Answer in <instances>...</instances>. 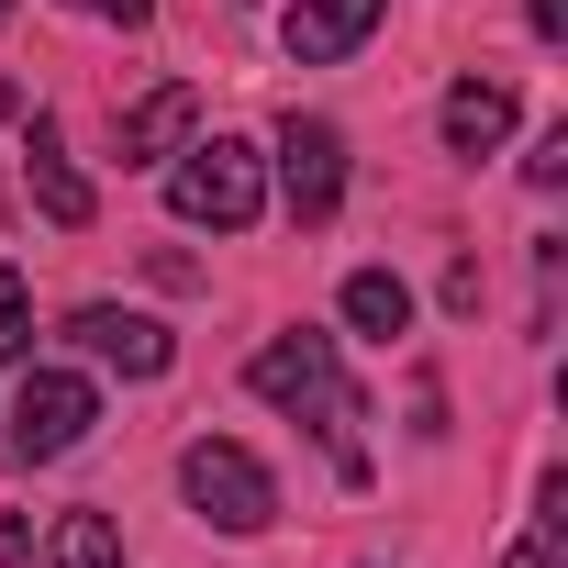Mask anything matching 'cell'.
<instances>
[{
	"mask_svg": "<svg viewBox=\"0 0 568 568\" xmlns=\"http://www.w3.org/2000/svg\"><path fill=\"white\" fill-rule=\"evenodd\" d=\"M245 390L256 402H278V413H291V424H313L324 435V457H335V479L346 490H368V402H357V379H346V357H335V335H313V324H291V335H267L256 357H245Z\"/></svg>",
	"mask_w": 568,
	"mask_h": 568,
	"instance_id": "cell-1",
	"label": "cell"
},
{
	"mask_svg": "<svg viewBox=\"0 0 568 568\" xmlns=\"http://www.w3.org/2000/svg\"><path fill=\"white\" fill-rule=\"evenodd\" d=\"M168 212H179V223H212V234H245V223L267 212V156H256L245 134H201V145H179V168H168Z\"/></svg>",
	"mask_w": 568,
	"mask_h": 568,
	"instance_id": "cell-2",
	"label": "cell"
},
{
	"mask_svg": "<svg viewBox=\"0 0 568 568\" xmlns=\"http://www.w3.org/2000/svg\"><path fill=\"white\" fill-rule=\"evenodd\" d=\"M179 490H190L201 524H223V535H267V524H278V479H267V457L234 446V435H190V446H179Z\"/></svg>",
	"mask_w": 568,
	"mask_h": 568,
	"instance_id": "cell-3",
	"label": "cell"
},
{
	"mask_svg": "<svg viewBox=\"0 0 568 568\" xmlns=\"http://www.w3.org/2000/svg\"><path fill=\"white\" fill-rule=\"evenodd\" d=\"M90 424H101V390H90L79 368H34V379L12 390V446H0V457H23V468H45V457L90 446Z\"/></svg>",
	"mask_w": 568,
	"mask_h": 568,
	"instance_id": "cell-4",
	"label": "cell"
},
{
	"mask_svg": "<svg viewBox=\"0 0 568 568\" xmlns=\"http://www.w3.org/2000/svg\"><path fill=\"white\" fill-rule=\"evenodd\" d=\"M278 190H291V223H335V201H346V134L324 112L278 123Z\"/></svg>",
	"mask_w": 568,
	"mask_h": 568,
	"instance_id": "cell-5",
	"label": "cell"
},
{
	"mask_svg": "<svg viewBox=\"0 0 568 568\" xmlns=\"http://www.w3.org/2000/svg\"><path fill=\"white\" fill-rule=\"evenodd\" d=\"M68 346H90V357L123 368V379H168V357H179V335H168L156 313H123V302H79V313H68Z\"/></svg>",
	"mask_w": 568,
	"mask_h": 568,
	"instance_id": "cell-6",
	"label": "cell"
},
{
	"mask_svg": "<svg viewBox=\"0 0 568 568\" xmlns=\"http://www.w3.org/2000/svg\"><path fill=\"white\" fill-rule=\"evenodd\" d=\"M379 12L390 0H291V12H278V45H291L302 68H335V57H357L379 34Z\"/></svg>",
	"mask_w": 568,
	"mask_h": 568,
	"instance_id": "cell-7",
	"label": "cell"
},
{
	"mask_svg": "<svg viewBox=\"0 0 568 568\" xmlns=\"http://www.w3.org/2000/svg\"><path fill=\"white\" fill-rule=\"evenodd\" d=\"M190 123H201V90H190V79L145 90V101L123 112V168H156V156H179V145H190Z\"/></svg>",
	"mask_w": 568,
	"mask_h": 568,
	"instance_id": "cell-8",
	"label": "cell"
},
{
	"mask_svg": "<svg viewBox=\"0 0 568 568\" xmlns=\"http://www.w3.org/2000/svg\"><path fill=\"white\" fill-rule=\"evenodd\" d=\"M23 179H34V201H45V223H57V234H90V212H101V201H90V179L68 168V145H57V123H45V112H34Z\"/></svg>",
	"mask_w": 568,
	"mask_h": 568,
	"instance_id": "cell-9",
	"label": "cell"
},
{
	"mask_svg": "<svg viewBox=\"0 0 568 568\" xmlns=\"http://www.w3.org/2000/svg\"><path fill=\"white\" fill-rule=\"evenodd\" d=\"M513 112H524L513 79H457V90H446V145H457V156H490V145L513 134Z\"/></svg>",
	"mask_w": 568,
	"mask_h": 568,
	"instance_id": "cell-10",
	"label": "cell"
},
{
	"mask_svg": "<svg viewBox=\"0 0 568 568\" xmlns=\"http://www.w3.org/2000/svg\"><path fill=\"white\" fill-rule=\"evenodd\" d=\"M346 324H357L368 346H402V335H413V291H402V267H357V278H346Z\"/></svg>",
	"mask_w": 568,
	"mask_h": 568,
	"instance_id": "cell-11",
	"label": "cell"
},
{
	"mask_svg": "<svg viewBox=\"0 0 568 568\" xmlns=\"http://www.w3.org/2000/svg\"><path fill=\"white\" fill-rule=\"evenodd\" d=\"M45 557L57 568H123V535H112V513H57Z\"/></svg>",
	"mask_w": 568,
	"mask_h": 568,
	"instance_id": "cell-12",
	"label": "cell"
},
{
	"mask_svg": "<svg viewBox=\"0 0 568 568\" xmlns=\"http://www.w3.org/2000/svg\"><path fill=\"white\" fill-rule=\"evenodd\" d=\"M557 501H568V490L546 479V490H535V535H524L501 568H568V557H557V546H568V513H557Z\"/></svg>",
	"mask_w": 568,
	"mask_h": 568,
	"instance_id": "cell-13",
	"label": "cell"
},
{
	"mask_svg": "<svg viewBox=\"0 0 568 568\" xmlns=\"http://www.w3.org/2000/svg\"><path fill=\"white\" fill-rule=\"evenodd\" d=\"M0 357H34V291L12 256H0Z\"/></svg>",
	"mask_w": 568,
	"mask_h": 568,
	"instance_id": "cell-14",
	"label": "cell"
},
{
	"mask_svg": "<svg viewBox=\"0 0 568 568\" xmlns=\"http://www.w3.org/2000/svg\"><path fill=\"white\" fill-rule=\"evenodd\" d=\"M524 179H535V190H557V179H568V123H557L535 156H524Z\"/></svg>",
	"mask_w": 568,
	"mask_h": 568,
	"instance_id": "cell-15",
	"label": "cell"
},
{
	"mask_svg": "<svg viewBox=\"0 0 568 568\" xmlns=\"http://www.w3.org/2000/svg\"><path fill=\"white\" fill-rule=\"evenodd\" d=\"M0 568H34V524L23 513H0Z\"/></svg>",
	"mask_w": 568,
	"mask_h": 568,
	"instance_id": "cell-16",
	"label": "cell"
},
{
	"mask_svg": "<svg viewBox=\"0 0 568 568\" xmlns=\"http://www.w3.org/2000/svg\"><path fill=\"white\" fill-rule=\"evenodd\" d=\"M68 12H101V23H145L156 0H68Z\"/></svg>",
	"mask_w": 568,
	"mask_h": 568,
	"instance_id": "cell-17",
	"label": "cell"
},
{
	"mask_svg": "<svg viewBox=\"0 0 568 568\" xmlns=\"http://www.w3.org/2000/svg\"><path fill=\"white\" fill-rule=\"evenodd\" d=\"M524 23H535V34L557 45V34H568V0H524Z\"/></svg>",
	"mask_w": 568,
	"mask_h": 568,
	"instance_id": "cell-18",
	"label": "cell"
},
{
	"mask_svg": "<svg viewBox=\"0 0 568 568\" xmlns=\"http://www.w3.org/2000/svg\"><path fill=\"white\" fill-rule=\"evenodd\" d=\"M0 123H23V90H12V79H0Z\"/></svg>",
	"mask_w": 568,
	"mask_h": 568,
	"instance_id": "cell-19",
	"label": "cell"
},
{
	"mask_svg": "<svg viewBox=\"0 0 568 568\" xmlns=\"http://www.w3.org/2000/svg\"><path fill=\"white\" fill-rule=\"evenodd\" d=\"M0 23H12V0H0Z\"/></svg>",
	"mask_w": 568,
	"mask_h": 568,
	"instance_id": "cell-20",
	"label": "cell"
}]
</instances>
